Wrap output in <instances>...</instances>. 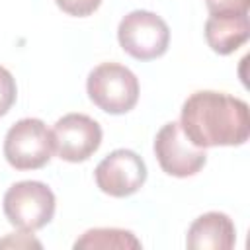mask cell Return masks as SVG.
<instances>
[{
    "label": "cell",
    "instance_id": "obj_1",
    "mask_svg": "<svg viewBox=\"0 0 250 250\" xmlns=\"http://www.w3.org/2000/svg\"><path fill=\"white\" fill-rule=\"evenodd\" d=\"M180 127L199 148L244 145L250 135L248 104L225 92H193L182 105Z\"/></svg>",
    "mask_w": 250,
    "mask_h": 250
},
{
    "label": "cell",
    "instance_id": "obj_2",
    "mask_svg": "<svg viewBox=\"0 0 250 250\" xmlns=\"http://www.w3.org/2000/svg\"><path fill=\"white\" fill-rule=\"evenodd\" d=\"M88 98L102 111L111 115H123L131 111L139 102V80L123 64L102 62L90 74L86 82Z\"/></svg>",
    "mask_w": 250,
    "mask_h": 250
},
{
    "label": "cell",
    "instance_id": "obj_3",
    "mask_svg": "<svg viewBox=\"0 0 250 250\" xmlns=\"http://www.w3.org/2000/svg\"><path fill=\"white\" fill-rule=\"evenodd\" d=\"M55 193L43 182L25 180L14 184L4 195V215L20 230L33 232L51 223L55 215Z\"/></svg>",
    "mask_w": 250,
    "mask_h": 250
},
{
    "label": "cell",
    "instance_id": "obj_4",
    "mask_svg": "<svg viewBox=\"0 0 250 250\" xmlns=\"http://www.w3.org/2000/svg\"><path fill=\"white\" fill-rule=\"evenodd\" d=\"M121 49L137 61H152L162 57L170 45L168 23L148 10L127 14L117 27Z\"/></svg>",
    "mask_w": 250,
    "mask_h": 250
},
{
    "label": "cell",
    "instance_id": "obj_5",
    "mask_svg": "<svg viewBox=\"0 0 250 250\" xmlns=\"http://www.w3.org/2000/svg\"><path fill=\"white\" fill-rule=\"evenodd\" d=\"M53 154V137L41 119L25 117L14 123L4 139V158L16 170L43 168Z\"/></svg>",
    "mask_w": 250,
    "mask_h": 250
},
{
    "label": "cell",
    "instance_id": "obj_6",
    "mask_svg": "<svg viewBox=\"0 0 250 250\" xmlns=\"http://www.w3.org/2000/svg\"><path fill=\"white\" fill-rule=\"evenodd\" d=\"M154 154L160 168L174 178L195 176L207 162L205 148L195 146L176 121L162 125L156 133Z\"/></svg>",
    "mask_w": 250,
    "mask_h": 250
},
{
    "label": "cell",
    "instance_id": "obj_7",
    "mask_svg": "<svg viewBox=\"0 0 250 250\" xmlns=\"http://www.w3.org/2000/svg\"><path fill=\"white\" fill-rule=\"evenodd\" d=\"M53 150L66 162L88 160L102 145V127L84 113H68L61 117L53 131Z\"/></svg>",
    "mask_w": 250,
    "mask_h": 250
},
{
    "label": "cell",
    "instance_id": "obj_8",
    "mask_svg": "<svg viewBox=\"0 0 250 250\" xmlns=\"http://www.w3.org/2000/svg\"><path fill=\"white\" fill-rule=\"evenodd\" d=\"M94 178L104 193L111 197H127L139 191L146 182V166L137 152L117 148L96 166Z\"/></svg>",
    "mask_w": 250,
    "mask_h": 250
},
{
    "label": "cell",
    "instance_id": "obj_9",
    "mask_svg": "<svg viewBox=\"0 0 250 250\" xmlns=\"http://www.w3.org/2000/svg\"><path fill=\"white\" fill-rule=\"evenodd\" d=\"M236 242V229L229 215L209 211L197 217L186 236V244L191 250H230Z\"/></svg>",
    "mask_w": 250,
    "mask_h": 250
},
{
    "label": "cell",
    "instance_id": "obj_10",
    "mask_svg": "<svg viewBox=\"0 0 250 250\" xmlns=\"http://www.w3.org/2000/svg\"><path fill=\"white\" fill-rule=\"evenodd\" d=\"M250 37L248 14H209L205 21L207 45L219 55H230Z\"/></svg>",
    "mask_w": 250,
    "mask_h": 250
},
{
    "label": "cell",
    "instance_id": "obj_11",
    "mask_svg": "<svg viewBox=\"0 0 250 250\" xmlns=\"http://www.w3.org/2000/svg\"><path fill=\"white\" fill-rule=\"evenodd\" d=\"M76 250H107V248H117V250H133L141 248V240L125 229H90L86 230L76 242Z\"/></svg>",
    "mask_w": 250,
    "mask_h": 250
},
{
    "label": "cell",
    "instance_id": "obj_12",
    "mask_svg": "<svg viewBox=\"0 0 250 250\" xmlns=\"http://www.w3.org/2000/svg\"><path fill=\"white\" fill-rule=\"evenodd\" d=\"M16 96H18V88L14 76L10 74L8 68L0 66V117L12 109V105L16 104Z\"/></svg>",
    "mask_w": 250,
    "mask_h": 250
},
{
    "label": "cell",
    "instance_id": "obj_13",
    "mask_svg": "<svg viewBox=\"0 0 250 250\" xmlns=\"http://www.w3.org/2000/svg\"><path fill=\"white\" fill-rule=\"evenodd\" d=\"M55 2L64 14L76 18H86L94 14L102 4V0H55Z\"/></svg>",
    "mask_w": 250,
    "mask_h": 250
},
{
    "label": "cell",
    "instance_id": "obj_14",
    "mask_svg": "<svg viewBox=\"0 0 250 250\" xmlns=\"http://www.w3.org/2000/svg\"><path fill=\"white\" fill-rule=\"evenodd\" d=\"M250 0H207L209 14H248Z\"/></svg>",
    "mask_w": 250,
    "mask_h": 250
}]
</instances>
